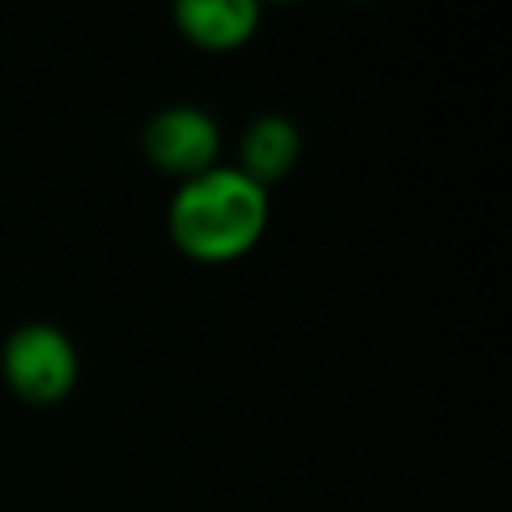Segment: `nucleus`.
Instances as JSON below:
<instances>
[{"mask_svg": "<svg viewBox=\"0 0 512 512\" xmlns=\"http://www.w3.org/2000/svg\"><path fill=\"white\" fill-rule=\"evenodd\" d=\"M271 200L239 169H207L179 186L169 207L172 242L197 264H232L260 242Z\"/></svg>", "mask_w": 512, "mask_h": 512, "instance_id": "1", "label": "nucleus"}, {"mask_svg": "<svg viewBox=\"0 0 512 512\" xmlns=\"http://www.w3.org/2000/svg\"><path fill=\"white\" fill-rule=\"evenodd\" d=\"M4 379L29 404H60L78 383V351L64 330L29 323L4 344Z\"/></svg>", "mask_w": 512, "mask_h": 512, "instance_id": "2", "label": "nucleus"}, {"mask_svg": "<svg viewBox=\"0 0 512 512\" xmlns=\"http://www.w3.org/2000/svg\"><path fill=\"white\" fill-rule=\"evenodd\" d=\"M221 148L218 123L193 106H169L155 113L144 127V155L158 172L176 179H193L214 169Z\"/></svg>", "mask_w": 512, "mask_h": 512, "instance_id": "3", "label": "nucleus"}, {"mask_svg": "<svg viewBox=\"0 0 512 512\" xmlns=\"http://www.w3.org/2000/svg\"><path fill=\"white\" fill-rule=\"evenodd\" d=\"M172 15L193 46L211 53L239 50L246 39H253L260 22V11L249 0H183Z\"/></svg>", "mask_w": 512, "mask_h": 512, "instance_id": "4", "label": "nucleus"}, {"mask_svg": "<svg viewBox=\"0 0 512 512\" xmlns=\"http://www.w3.org/2000/svg\"><path fill=\"white\" fill-rule=\"evenodd\" d=\"M299 130L295 123H288L285 116H264L242 137V169L253 183H260L267 190V183H278L299 162Z\"/></svg>", "mask_w": 512, "mask_h": 512, "instance_id": "5", "label": "nucleus"}]
</instances>
